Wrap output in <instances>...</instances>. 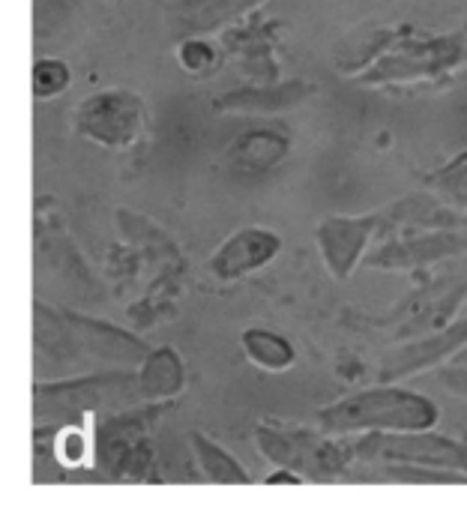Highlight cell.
Segmentation results:
<instances>
[{
    "mask_svg": "<svg viewBox=\"0 0 467 512\" xmlns=\"http://www.w3.org/2000/svg\"><path fill=\"white\" fill-rule=\"evenodd\" d=\"M441 420L435 399L381 384L360 393H351L318 411V423L327 435H369V432H432Z\"/></svg>",
    "mask_w": 467,
    "mask_h": 512,
    "instance_id": "1",
    "label": "cell"
},
{
    "mask_svg": "<svg viewBox=\"0 0 467 512\" xmlns=\"http://www.w3.org/2000/svg\"><path fill=\"white\" fill-rule=\"evenodd\" d=\"M144 402L138 372L129 369H105V372H84L72 378L42 381L33 384V411L42 423L69 414H90V411H120Z\"/></svg>",
    "mask_w": 467,
    "mask_h": 512,
    "instance_id": "2",
    "label": "cell"
},
{
    "mask_svg": "<svg viewBox=\"0 0 467 512\" xmlns=\"http://www.w3.org/2000/svg\"><path fill=\"white\" fill-rule=\"evenodd\" d=\"M465 60V45L459 36H429V39H399L390 42L360 75V84L387 87V84H414L432 81L444 72H453Z\"/></svg>",
    "mask_w": 467,
    "mask_h": 512,
    "instance_id": "3",
    "label": "cell"
},
{
    "mask_svg": "<svg viewBox=\"0 0 467 512\" xmlns=\"http://www.w3.org/2000/svg\"><path fill=\"white\" fill-rule=\"evenodd\" d=\"M150 123V108L144 96L129 87L96 90L78 102L72 114V126L81 138L105 147V150H129L141 141Z\"/></svg>",
    "mask_w": 467,
    "mask_h": 512,
    "instance_id": "4",
    "label": "cell"
},
{
    "mask_svg": "<svg viewBox=\"0 0 467 512\" xmlns=\"http://www.w3.org/2000/svg\"><path fill=\"white\" fill-rule=\"evenodd\" d=\"M351 453L366 462H387V465H411V468H435V471H453L467 477V444L435 435L432 432H369L363 435Z\"/></svg>",
    "mask_w": 467,
    "mask_h": 512,
    "instance_id": "5",
    "label": "cell"
},
{
    "mask_svg": "<svg viewBox=\"0 0 467 512\" xmlns=\"http://www.w3.org/2000/svg\"><path fill=\"white\" fill-rule=\"evenodd\" d=\"M36 312L45 315V321L60 333L63 342H69V357L81 354V357L123 366V369L141 366L150 357V348L144 339L126 333L108 321L87 318L78 312H51V309H39V306H36Z\"/></svg>",
    "mask_w": 467,
    "mask_h": 512,
    "instance_id": "6",
    "label": "cell"
},
{
    "mask_svg": "<svg viewBox=\"0 0 467 512\" xmlns=\"http://www.w3.org/2000/svg\"><path fill=\"white\" fill-rule=\"evenodd\" d=\"M381 213H360V216H327L315 228V243L321 249L324 267L333 279L345 282L369 255L372 243L381 237Z\"/></svg>",
    "mask_w": 467,
    "mask_h": 512,
    "instance_id": "7",
    "label": "cell"
},
{
    "mask_svg": "<svg viewBox=\"0 0 467 512\" xmlns=\"http://www.w3.org/2000/svg\"><path fill=\"white\" fill-rule=\"evenodd\" d=\"M467 249V240L459 231H405L378 240L369 249L363 267L372 270H420L447 258H456Z\"/></svg>",
    "mask_w": 467,
    "mask_h": 512,
    "instance_id": "8",
    "label": "cell"
},
{
    "mask_svg": "<svg viewBox=\"0 0 467 512\" xmlns=\"http://www.w3.org/2000/svg\"><path fill=\"white\" fill-rule=\"evenodd\" d=\"M467 348V315L456 318L453 324H447L444 330L426 333L402 348H396L393 354L384 357L381 363V378L387 384H396L402 378H411L423 369H435L444 366L447 360H456Z\"/></svg>",
    "mask_w": 467,
    "mask_h": 512,
    "instance_id": "9",
    "label": "cell"
},
{
    "mask_svg": "<svg viewBox=\"0 0 467 512\" xmlns=\"http://www.w3.org/2000/svg\"><path fill=\"white\" fill-rule=\"evenodd\" d=\"M279 252H282V237L276 231L264 225H246L237 228L231 237H225V243L207 261V270L219 282H237L249 273L264 270L270 261H276Z\"/></svg>",
    "mask_w": 467,
    "mask_h": 512,
    "instance_id": "10",
    "label": "cell"
},
{
    "mask_svg": "<svg viewBox=\"0 0 467 512\" xmlns=\"http://www.w3.org/2000/svg\"><path fill=\"white\" fill-rule=\"evenodd\" d=\"M267 0H168L165 21L177 39L189 36H216L231 24L243 21Z\"/></svg>",
    "mask_w": 467,
    "mask_h": 512,
    "instance_id": "11",
    "label": "cell"
},
{
    "mask_svg": "<svg viewBox=\"0 0 467 512\" xmlns=\"http://www.w3.org/2000/svg\"><path fill=\"white\" fill-rule=\"evenodd\" d=\"M315 93V84L291 78V81H273V84H249L225 90L213 99V111L219 114H258V117H276L297 105H303Z\"/></svg>",
    "mask_w": 467,
    "mask_h": 512,
    "instance_id": "12",
    "label": "cell"
},
{
    "mask_svg": "<svg viewBox=\"0 0 467 512\" xmlns=\"http://www.w3.org/2000/svg\"><path fill=\"white\" fill-rule=\"evenodd\" d=\"M381 219L384 225H381L378 240L390 234H405V231H456L467 222V213L450 207L444 198L426 189V192H414L390 204L387 210H381Z\"/></svg>",
    "mask_w": 467,
    "mask_h": 512,
    "instance_id": "13",
    "label": "cell"
},
{
    "mask_svg": "<svg viewBox=\"0 0 467 512\" xmlns=\"http://www.w3.org/2000/svg\"><path fill=\"white\" fill-rule=\"evenodd\" d=\"M291 153V135L276 126H252L240 132L228 150L231 165L243 174H267Z\"/></svg>",
    "mask_w": 467,
    "mask_h": 512,
    "instance_id": "14",
    "label": "cell"
},
{
    "mask_svg": "<svg viewBox=\"0 0 467 512\" xmlns=\"http://www.w3.org/2000/svg\"><path fill=\"white\" fill-rule=\"evenodd\" d=\"M138 384L144 402H162L171 399L183 390L186 384V369L183 360L174 348H156L138 369Z\"/></svg>",
    "mask_w": 467,
    "mask_h": 512,
    "instance_id": "15",
    "label": "cell"
},
{
    "mask_svg": "<svg viewBox=\"0 0 467 512\" xmlns=\"http://www.w3.org/2000/svg\"><path fill=\"white\" fill-rule=\"evenodd\" d=\"M243 354L249 357V363H255L258 369L267 372H288L297 363V348L291 345L288 336L267 330V327H249L240 336Z\"/></svg>",
    "mask_w": 467,
    "mask_h": 512,
    "instance_id": "16",
    "label": "cell"
},
{
    "mask_svg": "<svg viewBox=\"0 0 467 512\" xmlns=\"http://www.w3.org/2000/svg\"><path fill=\"white\" fill-rule=\"evenodd\" d=\"M189 444H192V453H195L201 474L210 483H219V486H249L252 483L246 468L225 447H219L213 438H207L201 432H189Z\"/></svg>",
    "mask_w": 467,
    "mask_h": 512,
    "instance_id": "17",
    "label": "cell"
},
{
    "mask_svg": "<svg viewBox=\"0 0 467 512\" xmlns=\"http://www.w3.org/2000/svg\"><path fill=\"white\" fill-rule=\"evenodd\" d=\"M426 186H429V192L444 198L450 207L467 213V150H462L459 156H453L438 171H432L426 177Z\"/></svg>",
    "mask_w": 467,
    "mask_h": 512,
    "instance_id": "18",
    "label": "cell"
},
{
    "mask_svg": "<svg viewBox=\"0 0 467 512\" xmlns=\"http://www.w3.org/2000/svg\"><path fill=\"white\" fill-rule=\"evenodd\" d=\"M69 84H72V66H69L66 60L51 57V54H39V57L33 60L30 87H33V96H36L39 102L60 96Z\"/></svg>",
    "mask_w": 467,
    "mask_h": 512,
    "instance_id": "19",
    "label": "cell"
},
{
    "mask_svg": "<svg viewBox=\"0 0 467 512\" xmlns=\"http://www.w3.org/2000/svg\"><path fill=\"white\" fill-rule=\"evenodd\" d=\"M255 444H258L264 459H270L276 468H288V471L300 468V459L306 456V444H297L294 438H288L270 426H261L255 432Z\"/></svg>",
    "mask_w": 467,
    "mask_h": 512,
    "instance_id": "20",
    "label": "cell"
},
{
    "mask_svg": "<svg viewBox=\"0 0 467 512\" xmlns=\"http://www.w3.org/2000/svg\"><path fill=\"white\" fill-rule=\"evenodd\" d=\"M177 63L183 66V72L204 78L219 66V48L213 42V36H189L180 39L177 45Z\"/></svg>",
    "mask_w": 467,
    "mask_h": 512,
    "instance_id": "21",
    "label": "cell"
},
{
    "mask_svg": "<svg viewBox=\"0 0 467 512\" xmlns=\"http://www.w3.org/2000/svg\"><path fill=\"white\" fill-rule=\"evenodd\" d=\"M69 0H33V39L36 45H45L48 39H54L66 21H69Z\"/></svg>",
    "mask_w": 467,
    "mask_h": 512,
    "instance_id": "22",
    "label": "cell"
},
{
    "mask_svg": "<svg viewBox=\"0 0 467 512\" xmlns=\"http://www.w3.org/2000/svg\"><path fill=\"white\" fill-rule=\"evenodd\" d=\"M384 477H387V480H393V483H432V486L467 483L465 474H453V471H435V468H411V465H387Z\"/></svg>",
    "mask_w": 467,
    "mask_h": 512,
    "instance_id": "23",
    "label": "cell"
},
{
    "mask_svg": "<svg viewBox=\"0 0 467 512\" xmlns=\"http://www.w3.org/2000/svg\"><path fill=\"white\" fill-rule=\"evenodd\" d=\"M438 381L444 387H450L456 396H465L467 399V366H447V369H441Z\"/></svg>",
    "mask_w": 467,
    "mask_h": 512,
    "instance_id": "24",
    "label": "cell"
},
{
    "mask_svg": "<svg viewBox=\"0 0 467 512\" xmlns=\"http://www.w3.org/2000/svg\"><path fill=\"white\" fill-rule=\"evenodd\" d=\"M264 483H267V486H300V483H303V477H300L297 471L279 468V471H273Z\"/></svg>",
    "mask_w": 467,
    "mask_h": 512,
    "instance_id": "25",
    "label": "cell"
},
{
    "mask_svg": "<svg viewBox=\"0 0 467 512\" xmlns=\"http://www.w3.org/2000/svg\"><path fill=\"white\" fill-rule=\"evenodd\" d=\"M453 363H456V366H467V348L459 354V357H456V360H453Z\"/></svg>",
    "mask_w": 467,
    "mask_h": 512,
    "instance_id": "26",
    "label": "cell"
}]
</instances>
